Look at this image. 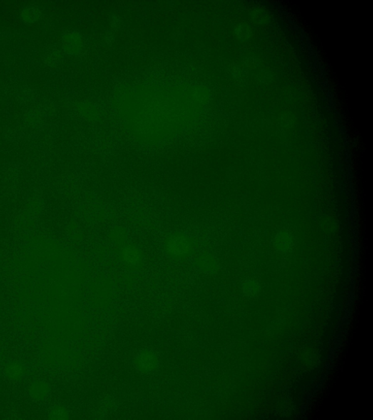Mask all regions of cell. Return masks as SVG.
Here are the masks:
<instances>
[{
    "instance_id": "cell-1",
    "label": "cell",
    "mask_w": 373,
    "mask_h": 420,
    "mask_svg": "<svg viewBox=\"0 0 373 420\" xmlns=\"http://www.w3.org/2000/svg\"><path fill=\"white\" fill-rule=\"evenodd\" d=\"M194 247L193 240L185 234H172L165 239V253L174 260L188 259L192 255Z\"/></svg>"
},
{
    "instance_id": "cell-2",
    "label": "cell",
    "mask_w": 373,
    "mask_h": 420,
    "mask_svg": "<svg viewBox=\"0 0 373 420\" xmlns=\"http://www.w3.org/2000/svg\"><path fill=\"white\" fill-rule=\"evenodd\" d=\"M118 252L120 261L130 271L137 272L141 269L142 254L137 246L130 243L120 244Z\"/></svg>"
},
{
    "instance_id": "cell-3",
    "label": "cell",
    "mask_w": 373,
    "mask_h": 420,
    "mask_svg": "<svg viewBox=\"0 0 373 420\" xmlns=\"http://www.w3.org/2000/svg\"><path fill=\"white\" fill-rule=\"evenodd\" d=\"M158 364V360L156 354L150 350L143 351L135 360L137 367L145 374L156 369Z\"/></svg>"
},
{
    "instance_id": "cell-4",
    "label": "cell",
    "mask_w": 373,
    "mask_h": 420,
    "mask_svg": "<svg viewBox=\"0 0 373 420\" xmlns=\"http://www.w3.org/2000/svg\"><path fill=\"white\" fill-rule=\"evenodd\" d=\"M26 372V367L18 361H11L5 366L6 376L13 380H19Z\"/></svg>"
},
{
    "instance_id": "cell-5",
    "label": "cell",
    "mask_w": 373,
    "mask_h": 420,
    "mask_svg": "<svg viewBox=\"0 0 373 420\" xmlns=\"http://www.w3.org/2000/svg\"><path fill=\"white\" fill-rule=\"evenodd\" d=\"M31 396L35 399H43L48 396L49 392V386L44 381H35L29 388Z\"/></svg>"
},
{
    "instance_id": "cell-6",
    "label": "cell",
    "mask_w": 373,
    "mask_h": 420,
    "mask_svg": "<svg viewBox=\"0 0 373 420\" xmlns=\"http://www.w3.org/2000/svg\"><path fill=\"white\" fill-rule=\"evenodd\" d=\"M196 264L201 270L204 271L212 270L215 267V262L213 259L208 255L198 256L196 260Z\"/></svg>"
},
{
    "instance_id": "cell-7",
    "label": "cell",
    "mask_w": 373,
    "mask_h": 420,
    "mask_svg": "<svg viewBox=\"0 0 373 420\" xmlns=\"http://www.w3.org/2000/svg\"><path fill=\"white\" fill-rule=\"evenodd\" d=\"M48 419L64 420L68 419V413L64 408L61 406H55L48 415Z\"/></svg>"
},
{
    "instance_id": "cell-8",
    "label": "cell",
    "mask_w": 373,
    "mask_h": 420,
    "mask_svg": "<svg viewBox=\"0 0 373 420\" xmlns=\"http://www.w3.org/2000/svg\"><path fill=\"white\" fill-rule=\"evenodd\" d=\"M1 361H2V352H1V351H0V362H1Z\"/></svg>"
}]
</instances>
